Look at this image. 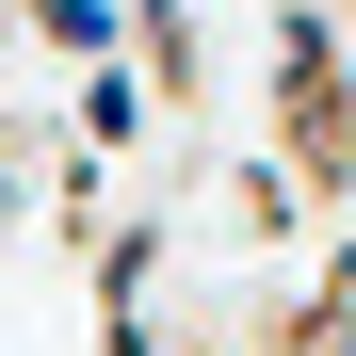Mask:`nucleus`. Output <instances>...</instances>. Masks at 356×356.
<instances>
[{"label": "nucleus", "mask_w": 356, "mask_h": 356, "mask_svg": "<svg viewBox=\"0 0 356 356\" xmlns=\"http://www.w3.org/2000/svg\"><path fill=\"white\" fill-rule=\"evenodd\" d=\"M275 356H356V243H340V259L308 275V308L275 324Z\"/></svg>", "instance_id": "2"}, {"label": "nucleus", "mask_w": 356, "mask_h": 356, "mask_svg": "<svg viewBox=\"0 0 356 356\" xmlns=\"http://www.w3.org/2000/svg\"><path fill=\"white\" fill-rule=\"evenodd\" d=\"M340 0H291V17H275V162L291 178H308V195L340 211L356 195V81H340Z\"/></svg>", "instance_id": "1"}, {"label": "nucleus", "mask_w": 356, "mask_h": 356, "mask_svg": "<svg viewBox=\"0 0 356 356\" xmlns=\"http://www.w3.org/2000/svg\"><path fill=\"white\" fill-rule=\"evenodd\" d=\"M0 227H17V162H0Z\"/></svg>", "instance_id": "3"}]
</instances>
